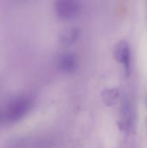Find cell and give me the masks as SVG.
I'll return each mask as SVG.
<instances>
[{
  "mask_svg": "<svg viewBox=\"0 0 147 148\" xmlns=\"http://www.w3.org/2000/svg\"><path fill=\"white\" fill-rule=\"evenodd\" d=\"M80 5L74 1H60L55 4V12L62 19H69L78 15Z\"/></svg>",
  "mask_w": 147,
  "mask_h": 148,
  "instance_id": "7a4b0ae2",
  "label": "cell"
},
{
  "mask_svg": "<svg viewBox=\"0 0 147 148\" xmlns=\"http://www.w3.org/2000/svg\"><path fill=\"white\" fill-rule=\"evenodd\" d=\"M115 56L117 60L122 63L126 70H129L131 63V51L128 44L125 42L118 43L115 49Z\"/></svg>",
  "mask_w": 147,
  "mask_h": 148,
  "instance_id": "3957f363",
  "label": "cell"
},
{
  "mask_svg": "<svg viewBox=\"0 0 147 148\" xmlns=\"http://www.w3.org/2000/svg\"><path fill=\"white\" fill-rule=\"evenodd\" d=\"M30 100L26 96H19L13 99L7 108L6 116L11 122L21 120L30 108Z\"/></svg>",
  "mask_w": 147,
  "mask_h": 148,
  "instance_id": "6da1fadb",
  "label": "cell"
},
{
  "mask_svg": "<svg viewBox=\"0 0 147 148\" xmlns=\"http://www.w3.org/2000/svg\"><path fill=\"white\" fill-rule=\"evenodd\" d=\"M0 120H1V114H0Z\"/></svg>",
  "mask_w": 147,
  "mask_h": 148,
  "instance_id": "5b68a950",
  "label": "cell"
},
{
  "mask_svg": "<svg viewBox=\"0 0 147 148\" xmlns=\"http://www.w3.org/2000/svg\"><path fill=\"white\" fill-rule=\"evenodd\" d=\"M60 66L63 71L69 72L74 69L75 66V57L71 54H64L61 57L60 60Z\"/></svg>",
  "mask_w": 147,
  "mask_h": 148,
  "instance_id": "277c9868",
  "label": "cell"
}]
</instances>
